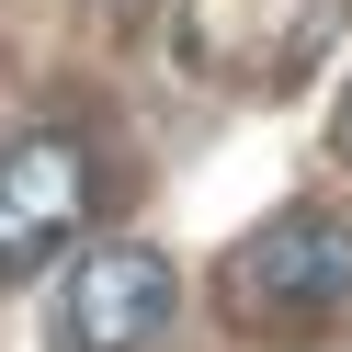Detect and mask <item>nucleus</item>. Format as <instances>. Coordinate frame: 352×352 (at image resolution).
<instances>
[{
	"instance_id": "1",
	"label": "nucleus",
	"mask_w": 352,
	"mask_h": 352,
	"mask_svg": "<svg viewBox=\"0 0 352 352\" xmlns=\"http://www.w3.org/2000/svg\"><path fill=\"white\" fill-rule=\"evenodd\" d=\"M182 318V273L148 239H102L57 284V352H160Z\"/></svg>"
},
{
	"instance_id": "2",
	"label": "nucleus",
	"mask_w": 352,
	"mask_h": 352,
	"mask_svg": "<svg viewBox=\"0 0 352 352\" xmlns=\"http://www.w3.org/2000/svg\"><path fill=\"white\" fill-rule=\"evenodd\" d=\"M80 216H91V137L34 125V137L0 148V284L46 273V261L80 239Z\"/></svg>"
},
{
	"instance_id": "3",
	"label": "nucleus",
	"mask_w": 352,
	"mask_h": 352,
	"mask_svg": "<svg viewBox=\"0 0 352 352\" xmlns=\"http://www.w3.org/2000/svg\"><path fill=\"white\" fill-rule=\"evenodd\" d=\"M228 296L250 318H318V307L352 296V216H273L250 250L228 261Z\"/></svg>"
},
{
	"instance_id": "4",
	"label": "nucleus",
	"mask_w": 352,
	"mask_h": 352,
	"mask_svg": "<svg viewBox=\"0 0 352 352\" xmlns=\"http://www.w3.org/2000/svg\"><path fill=\"white\" fill-rule=\"evenodd\" d=\"M341 148H352V102H341Z\"/></svg>"
}]
</instances>
